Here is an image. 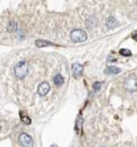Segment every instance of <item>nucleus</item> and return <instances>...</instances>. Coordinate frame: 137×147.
<instances>
[{"label":"nucleus","mask_w":137,"mask_h":147,"mask_svg":"<svg viewBox=\"0 0 137 147\" xmlns=\"http://www.w3.org/2000/svg\"><path fill=\"white\" fill-rule=\"evenodd\" d=\"M28 73V63L26 61L18 63L14 67V74L18 78H25Z\"/></svg>","instance_id":"f257e3e1"},{"label":"nucleus","mask_w":137,"mask_h":147,"mask_svg":"<svg viewBox=\"0 0 137 147\" xmlns=\"http://www.w3.org/2000/svg\"><path fill=\"white\" fill-rule=\"evenodd\" d=\"M71 38L74 42H83L86 41L87 34L82 29H75L71 33Z\"/></svg>","instance_id":"f03ea898"},{"label":"nucleus","mask_w":137,"mask_h":147,"mask_svg":"<svg viewBox=\"0 0 137 147\" xmlns=\"http://www.w3.org/2000/svg\"><path fill=\"white\" fill-rule=\"evenodd\" d=\"M125 88L130 92H134L137 90V79L135 77L131 76L130 78H127L125 81Z\"/></svg>","instance_id":"7ed1b4c3"},{"label":"nucleus","mask_w":137,"mask_h":147,"mask_svg":"<svg viewBox=\"0 0 137 147\" xmlns=\"http://www.w3.org/2000/svg\"><path fill=\"white\" fill-rule=\"evenodd\" d=\"M19 141L24 147H33L34 145L32 138L26 133H22L19 136Z\"/></svg>","instance_id":"20e7f679"},{"label":"nucleus","mask_w":137,"mask_h":147,"mask_svg":"<svg viewBox=\"0 0 137 147\" xmlns=\"http://www.w3.org/2000/svg\"><path fill=\"white\" fill-rule=\"evenodd\" d=\"M50 90V86L47 82H42L38 86V93L40 96H45Z\"/></svg>","instance_id":"39448f33"},{"label":"nucleus","mask_w":137,"mask_h":147,"mask_svg":"<svg viewBox=\"0 0 137 147\" xmlns=\"http://www.w3.org/2000/svg\"><path fill=\"white\" fill-rule=\"evenodd\" d=\"M83 70H84V67L82 64H80L78 63H75L72 64V71H73V74L75 77H77V78L81 77L82 74H83Z\"/></svg>","instance_id":"423d86ee"},{"label":"nucleus","mask_w":137,"mask_h":147,"mask_svg":"<svg viewBox=\"0 0 137 147\" xmlns=\"http://www.w3.org/2000/svg\"><path fill=\"white\" fill-rule=\"evenodd\" d=\"M105 24H106V26L109 29H113V28H116V26L119 25V23L116 20V19L114 17H113V16H110V17H108L106 19Z\"/></svg>","instance_id":"0eeeda50"},{"label":"nucleus","mask_w":137,"mask_h":147,"mask_svg":"<svg viewBox=\"0 0 137 147\" xmlns=\"http://www.w3.org/2000/svg\"><path fill=\"white\" fill-rule=\"evenodd\" d=\"M121 71V70L115 66H110V67H107L105 70V73L107 74H119Z\"/></svg>","instance_id":"6e6552de"},{"label":"nucleus","mask_w":137,"mask_h":147,"mask_svg":"<svg viewBox=\"0 0 137 147\" xmlns=\"http://www.w3.org/2000/svg\"><path fill=\"white\" fill-rule=\"evenodd\" d=\"M17 26H18V24L17 22H15L14 20H11L9 23H8V26H7V30L11 33L12 32H15L17 30Z\"/></svg>","instance_id":"1a4fd4ad"},{"label":"nucleus","mask_w":137,"mask_h":147,"mask_svg":"<svg viewBox=\"0 0 137 147\" xmlns=\"http://www.w3.org/2000/svg\"><path fill=\"white\" fill-rule=\"evenodd\" d=\"M54 85H56V86H62L64 83V78L61 75L58 74V75H56V77L54 78Z\"/></svg>","instance_id":"9d476101"},{"label":"nucleus","mask_w":137,"mask_h":147,"mask_svg":"<svg viewBox=\"0 0 137 147\" xmlns=\"http://www.w3.org/2000/svg\"><path fill=\"white\" fill-rule=\"evenodd\" d=\"M36 46L39 48H42V47H47V46H50V45H54L51 42H48L47 41H43V40H37L35 42Z\"/></svg>","instance_id":"9b49d317"},{"label":"nucleus","mask_w":137,"mask_h":147,"mask_svg":"<svg viewBox=\"0 0 137 147\" xmlns=\"http://www.w3.org/2000/svg\"><path fill=\"white\" fill-rule=\"evenodd\" d=\"M120 54L123 57H131L132 56V52L129 50V49H121L120 50Z\"/></svg>","instance_id":"f8f14e48"},{"label":"nucleus","mask_w":137,"mask_h":147,"mask_svg":"<svg viewBox=\"0 0 137 147\" xmlns=\"http://www.w3.org/2000/svg\"><path fill=\"white\" fill-rule=\"evenodd\" d=\"M21 121L25 123V124H30L31 123V119L27 116V115H23L22 117H21Z\"/></svg>","instance_id":"ddd939ff"},{"label":"nucleus","mask_w":137,"mask_h":147,"mask_svg":"<svg viewBox=\"0 0 137 147\" xmlns=\"http://www.w3.org/2000/svg\"><path fill=\"white\" fill-rule=\"evenodd\" d=\"M92 87H93V89H94L95 92H99L100 90V88H101V83L100 82H95L93 84Z\"/></svg>","instance_id":"4468645a"},{"label":"nucleus","mask_w":137,"mask_h":147,"mask_svg":"<svg viewBox=\"0 0 137 147\" xmlns=\"http://www.w3.org/2000/svg\"><path fill=\"white\" fill-rule=\"evenodd\" d=\"M133 39H134V40H135V41L137 42V34H134V35H133Z\"/></svg>","instance_id":"2eb2a0df"},{"label":"nucleus","mask_w":137,"mask_h":147,"mask_svg":"<svg viewBox=\"0 0 137 147\" xmlns=\"http://www.w3.org/2000/svg\"><path fill=\"white\" fill-rule=\"evenodd\" d=\"M50 147H58V146H57V145H56V144H52Z\"/></svg>","instance_id":"dca6fc26"},{"label":"nucleus","mask_w":137,"mask_h":147,"mask_svg":"<svg viewBox=\"0 0 137 147\" xmlns=\"http://www.w3.org/2000/svg\"><path fill=\"white\" fill-rule=\"evenodd\" d=\"M136 4H137V2H136Z\"/></svg>","instance_id":"f3484780"}]
</instances>
